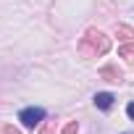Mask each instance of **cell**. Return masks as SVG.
<instances>
[{"label": "cell", "mask_w": 134, "mask_h": 134, "mask_svg": "<svg viewBox=\"0 0 134 134\" xmlns=\"http://www.w3.org/2000/svg\"><path fill=\"white\" fill-rule=\"evenodd\" d=\"M108 50H110V40L100 29H87L84 37L79 40V53L84 58H97V55H105Z\"/></svg>", "instance_id": "1"}, {"label": "cell", "mask_w": 134, "mask_h": 134, "mask_svg": "<svg viewBox=\"0 0 134 134\" xmlns=\"http://www.w3.org/2000/svg\"><path fill=\"white\" fill-rule=\"evenodd\" d=\"M42 118H45V110H42V108H24V110L19 113V121H21L26 129H34Z\"/></svg>", "instance_id": "2"}, {"label": "cell", "mask_w": 134, "mask_h": 134, "mask_svg": "<svg viewBox=\"0 0 134 134\" xmlns=\"http://www.w3.org/2000/svg\"><path fill=\"white\" fill-rule=\"evenodd\" d=\"M100 76H103L105 82H113V84H121V82H124V74L116 69V66H103V69H100Z\"/></svg>", "instance_id": "3"}, {"label": "cell", "mask_w": 134, "mask_h": 134, "mask_svg": "<svg viewBox=\"0 0 134 134\" xmlns=\"http://www.w3.org/2000/svg\"><path fill=\"white\" fill-rule=\"evenodd\" d=\"M95 105L103 108V110H108V108L113 105V95H110V92H97V95H95Z\"/></svg>", "instance_id": "4"}, {"label": "cell", "mask_w": 134, "mask_h": 134, "mask_svg": "<svg viewBox=\"0 0 134 134\" xmlns=\"http://www.w3.org/2000/svg\"><path fill=\"white\" fill-rule=\"evenodd\" d=\"M118 58H124L126 63H134V45H129V42L121 45L118 47Z\"/></svg>", "instance_id": "5"}, {"label": "cell", "mask_w": 134, "mask_h": 134, "mask_svg": "<svg viewBox=\"0 0 134 134\" xmlns=\"http://www.w3.org/2000/svg\"><path fill=\"white\" fill-rule=\"evenodd\" d=\"M116 34H118L121 40H131V37H134V29L126 26V24H118V26H116Z\"/></svg>", "instance_id": "6"}, {"label": "cell", "mask_w": 134, "mask_h": 134, "mask_svg": "<svg viewBox=\"0 0 134 134\" xmlns=\"http://www.w3.org/2000/svg\"><path fill=\"white\" fill-rule=\"evenodd\" d=\"M63 134H79V124H76V121H69L66 129H63Z\"/></svg>", "instance_id": "7"}, {"label": "cell", "mask_w": 134, "mask_h": 134, "mask_svg": "<svg viewBox=\"0 0 134 134\" xmlns=\"http://www.w3.org/2000/svg\"><path fill=\"white\" fill-rule=\"evenodd\" d=\"M0 134H21L16 126H11V124H0Z\"/></svg>", "instance_id": "8"}, {"label": "cell", "mask_w": 134, "mask_h": 134, "mask_svg": "<svg viewBox=\"0 0 134 134\" xmlns=\"http://www.w3.org/2000/svg\"><path fill=\"white\" fill-rule=\"evenodd\" d=\"M126 113H129V118L134 121V103H129V105H126Z\"/></svg>", "instance_id": "9"}, {"label": "cell", "mask_w": 134, "mask_h": 134, "mask_svg": "<svg viewBox=\"0 0 134 134\" xmlns=\"http://www.w3.org/2000/svg\"><path fill=\"white\" fill-rule=\"evenodd\" d=\"M42 134H53V126H45V131Z\"/></svg>", "instance_id": "10"}]
</instances>
